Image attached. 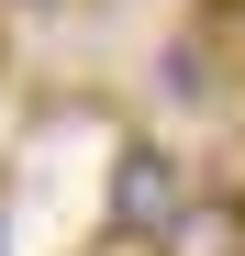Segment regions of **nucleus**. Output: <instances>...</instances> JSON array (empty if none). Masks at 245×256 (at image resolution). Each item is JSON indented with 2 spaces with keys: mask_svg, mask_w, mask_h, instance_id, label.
Masks as SVG:
<instances>
[{
  "mask_svg": "<svg viewBox=\"0 0 245 256\" xmlns=\"http://www.w3.org/2000/svg\"><path fill=\"white\" fill-rule=\"evenodd\" d=\"M190 200H200V190H190L178 145H156V134H122V145H112V200H100V212H112V234H122V245H134V234L156 245Z\"/></svg>",
  "mask_w": 245,
  "mask_h": 256,
  "instance_id": "nucleus-1",
  "label": "nucleus"
},
{
  "mask_svg": "<svg viewBox=\"0 0 245 256\" xmlns=\"http://www.w3.org/2000/svg\"><path fill=\"white\" fill-rule=\"evenodd\" d=\"M145 256H245V190H200Z\"/></svg>",
  "mask_w": 245,
  "mask_h": 256,
  "instance_id": "nucleus-2",
  "label": "nucleus"
},
{
  "mask_svg": "<svg viewBox=\"0 0 245 256\" xmlns=\"http://www.w3.org/2000/svg\"><path fill=\"white\" fill-rule=\"evenodd\" d=\"M168 100H212V45H200V34L168 45Z\"/></svg>",
  "mask_w": 245,
  "mask_h": 256,
  "instance_id": "nucleus-3",
  "label": "nucleus"
},
{
  "mask_svg": "<svg viewBox=\"0 0 245 256\" xmlns=\"http://www.w3.org/2000/svg\"><path fill=\"white\" fill-rule=\"evenodd\" d=\"M212 22H245V0H212Z\"/></svg>",
  "mask_w": 245,
  "mask_h": 256,
  "instance_id": "nucleus-4",
  "label": "nucleus"
}]
</instances>
